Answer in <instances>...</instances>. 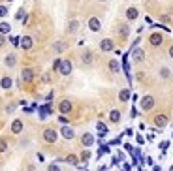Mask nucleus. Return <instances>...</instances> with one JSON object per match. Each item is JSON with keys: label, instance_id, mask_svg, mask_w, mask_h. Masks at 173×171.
Returning a JSON list of instances; mask_svg holds the SVG:
<instances>
[{"label": "nucleus", "instance_id": "13", "mask_svg": "<svg viewBox=\"0 0 173 171\" xmlns=\"http://www.w3.org/2000/svg\"><path fill=\"white\" fill-rule=\"evenodd\" d=\"M167 120H169V118H167L166 115H156V117H154V124H156L158 128H164V126H167Z\"/></svg>", "mask_w": 173, "mask_h": 171}, {"label": "nucleus", "instance_id": "39", "mask_svg": "<svg viewBox=\"0 0 173 171\" xmlns=\"http://www.w3.org/2000/svg\"><path fill=\"white\" fill-rule=\"evenodd\" d=\"M6 43V38H4V34H0V47H2Z\"/></svg>", "mask_w": 173, "mask_h": 171}, {"label": "nucleus", "instance_id": "3", "mask_svg": "<svg viewBox=\"0 0 173 171\" xmlns=\"http://www.w3.org/2000/svg\"><path fill=\"white\" fill-rule=\"evenodd\" d=\"M19 47H23L24 51H30V49L34 47V40H32L30 36H23L21 41H19Z\"/></svg>", "mask_w": 173, "mask_h": 171}, {"label": "nucleus", "instance_id": "6", "mask_svg": "<svg viewBox=\"0 0 173 171\" xmlns=\"http://www.w3.org/2000/svg\"><path fill=\"white\" fill-rule=\"evenodd\" d=\"M58 73H60V75H70V73H71V62L62 58L60 68H58Z\"/></svg>", "mask_w": 173, "mask_h": 171}, {"label": "nucleus", "instance_id": "34", "mask_svg": "<svg viewBox=\"0 0 173 171\" xmlns=\"http://www.w3.org/2000/svg\"><path fill=\"white\" fill-rule=\"evenodd\" d=\"M96 128L100 130V132H107V128H106V124H104V122H98V124H96Z\"/></svg>", "mask_w": 173, "mask_h": 171}, {"label": "nucleus", "instance_id": "9", "mask_svg": "<svg viewBox=\"0 0 173 171\" xmlns=\"http://www.w3.org/2000/svg\"><path fill=\"white\" fill-rule=\"evenodd\" d=\"M60 135H62L64 139H68V141H70V139H73L76 132H73V128H70L68 124H64V126H62V130H60Z\"/></svg>", "mask_w": 173, "mask_h": 171}, {"label": "nucleus", "instance_id": "8", "mask_svg": "<svg viewBox=\"0 0 173 171\" xmlns=\"http://www.w3.org/2000/svg\"><path fill=\"white\" fill-rule=\"evenodd\" d=\"M21 79H23V81H27V83H32V81H34V70L24 68V70L21 71Z\"/></svg>", "mask_w": 173, "mask_h": 171}, {"label": "nucleus", "instance_id": "23", "mask_svg": "<svg viewBox=\"0 0 173 171\" xmlns=\"http://www.w3.org/2000/svg\"><path fill=\"white\" fill-rule=\"evenodd\" d=\"M109 70H111L113 73H119V71H120V64H119V60H109Z\"/></svg>", "mask_w": 173, "mask_h": 171}, {"label": "nucleus", "instance_id": "15", "mask_svg": "<svg viewBox=\"0 0 173 171\" xmlns=\"http://www.w3.org/2000/svg\"><path fill=\"white\" fill-rule=\"evenodd\" d=\"M77 30H79V21H77V19H71V21L68 23V32H70V34H76Z\"/></svg>", "mask_w": 173, "mask_h": 171}, {"label": "nucleus", "instance_id": "40", "mask_svg": "<svg viewBox=\"0 0 173 171\" xmlns=\"http://www.w3.org/2000/svg\"><path fill=\"white\" fill-rule=\"evenodd\" d=\"M15 107H17V105H15V104H11V105H10L6 111H8V113H13V109H15Z\"/></svg>", "mask_w": 173, "mask_h": 171}, {"label": "nucleus", "instance_id": "4", "mask_svg": "<svg viewBox=\"0 0 173 171\" xmlns=\"http://www.w3.org/2000/svg\"><path fill=\"white\" fill-rule=\"evenodd\" d=\"M100 49L104 53H109V51H113L115 49V43H113V40H109V38H104L102 41H100Z\"/></svg>", "mask_w": 173, "mask_h": 171}, {"label": "nucleus", "instance_id": "18", "mask_svg": "<svg viewBox=\"0 0 173 171\" xmlns=\"http://www.w3.org/2000/svg\"><path fill=\"white\" fill-rule=\"evenodd\" d=\"M137 15H139V11H137L136 8H128V10H126V19H128V21H136Z\"/></svg>", "mask_w": 173, "mask_h": 171}, {"label": "nucleus", "instance_id": "33", "mask_svg": "<svg viewBox=\"0 0 173 171\" xmlns=\"http://www.w3.org/2000/svg\"><path fill=\"white\" fill-rule=\"evenodd\" d=\"M60 62H62V58H57V60L53 62V70H55V71H58V68H60Z\"/></svg>", "mask_w": 173, "mask_h": 171}, {"label": "nucleus", "instance_id": "45", "mask_svg": "<svg viewBox=\"0 0 173 171\" xmlns=\"http://www.w3.org/2000/svg\"><path fill=\"white\" fill-rule=\"evenodd\" d=\"M98 2H106V0H98Z\"/></svg>", "mask_w": 173, "mask_h": 171}, {"label": "nucleus", "instance_id": "43", "mask_svg": "<svg viewBox=\"0 0 173 171\" xmlns=\"http://www.w3.org/2000/svg\"><path fill=\"white\" fill-rule=\"evenodd\" d=\"M153 171H162V167H160V165H156V167H154Z\"/></svg>", "mask_w": 173, "mask_h": 171}, {"label": "nucleus", "instance_id": "11", "mask_svg": "<svg viewBox=\"0 0 173 171\" xmlns=\"http://www.w3.org/2000/svg\"><path fill=\"white\" fill-rule=\"evenodd\" d=\"M149 41H151V45H154V47H158V45H162V41H164V38H162V34H158V32H154V34H151V36H149Z\"/></svg>", "mask_w": 173, "mask_h": 171}, {"label": "nucleus", "instance_id": "5", "mask_svg": "<svg viewBox=\"0 0 173 171\" xmlns=\"http://www.w3.org/2000/svg\"><path fill=\"white\" fill-rule=\"evenodd\" d=\"M132 60L134 62H143L145 60V51H143V49H139V47L132 49Z\"/></svg>", "mask_w": 173, "mask_h": 171}, {"label": "nucleus", "instance_id": "42", "mask_svg": "<svg viewBox=\"0 0 173 171\" xmlns=\"http://www.w3.org/2000/svg\"><path fill=\"white\" fill-rule=\"evenodd\" d=\"M169 57H171V58H173V45H171V47H169Z\"/></svg>", "mask_w": 173, "mask_h": 171}, {"label": "nucleus", "instance_id": "46", "mask_svg": "<svg viewBox=\"0 0 173 171\" xmlns=\"http://www.w3.org/2000/svg\"><path fill=\"white\" fill-rule=\"evenodd\" d=\"M8 2H13V0H8Z\"/></svg>", "mask_w": 173, "mask_h": 171}, {"label": "nucleus", "instance_id": "36", "mask_svg": "<svg viewBox=\"0 0 173 171\" xmlns=\"http://www.w3.org/2000/svg\"><path fill=\"white\" fill-rule=\"evenodd\" d=\"M81 158H83V162H89V158H90V151H85Z\"/></svg>", "mask_w": 173, "mask_h": 171}, {"label": "nucleus", "instance_id": "21", "mask_svg": "<svg viewBox=\"0 0 173 171\" xmlns=\"http://www.w3.org/2000/svg\"><path fill=\"white\" fill-rule=\"evenodd\" d=\"M109 120H111V122H115V124H117V122L120 120V111H119V109H113V111L109 113Z\"/></svg>", "mask_w": 173, "mask_h": 171}, {"label": "nucleus", "instance_id": "38", "mask_svg": "<svg viewBox=\"0 0 173 171\" xmlns=\"http://www.w3.org/2000/svg\"><path fill=\"white\" fill-rule=\"evenodd\" d=\"M41 81H43V83H49V81H51V77H49V73H43V77H41Z\"/></svg>", "mask_w": 173, "mask_h": 171}, {"label": "nucleus", "instance_id": "12", "mask_svg": "<svg viewBox=\"0 0 173 171\" xmlns=\"http://www.w3.org/2000/svg\"><path fill=\"white\" fill-rule=\"evenodd\" d=\"M58 111H60L62 115L70 113V111H71V102H70V100H62V102L58 104Z\"/></svg>", "mask_w": 173, "mask_h": 171}, {"label": "nucleus", "instance_id": "29", "mask_svg": "<svg viewBox=\"0 0 173 171\" xmlns=\"http://www.w3.org/2000/svg\"><path fill=\"white\" fill-rule=\"evenodd\" d=\"M119 34H120V36H128V34H130V28L126 27V24H122V27L119 28Z\"/></svg>", "mask_w": 173, "mask_h": 171}, {"label": "nucleus", "instance_id": "25", "mask_svg": "<svg viewBox=\"0 0 173 171\" xmlns=\"http://www.w3.org/2000/svg\"><path fill=\"white\" fill-rule=\"evenodd\" d=\"M81 60H83V64H90V62H92V53H90V51H85L83 57H81Z\"/></svg>", "mask_w": 173, "mask_h": 171}, {"label": "nucleus", "instance_id": "30", "mask_svg": "<svg viewBox=\"0 0 173 171\" xmlns=\"http://www.w3.org/2000/svg\"><path fill=\"white\" fill-rule=\"evenodd\" d=\"M15 19H17V21H23V19H24V10H23V8H21V10H17Z\"/></svg>", "mask_w": 173, "mask_h": 171}, {"label": "nucleus", "instance_id": "20", "mask_svg": "<svg viewBox=\"0 0 173 171\" xmlns=\"http://www.w3.org/2000/svg\"><path fill=\"white\" fill-rule=\"evenodd\" d=\"M66 164H70V165H73V167H77V165H79V158H77L76 154H68V156H66Z\"/></svg>", "mask_w": 173, "mask_h": 171}, {"label": "nucleus", "instance_id": "2", "mask_svg": "<svg viewBox=\"0 0 173 171\" xmlns=\"http://www.w3.org/2000/svg\"><path fill=\"white\" fill-rule=\"evenodd\" d=\"M57 137H58L57 130H53V128H45V130H43V141H45V143H55Z\"/></svg>", "mask_w": 173, "mask_h": 171}, {"label": "nucleus", "instance_id": "44", "mask_svg": "<svg viewBox=\"0 0 173 171\" xmlns=\"http://www.w3.org/2000/svg\"><path fill=\"white\" fill-rule=\"evenodd\" d=\"M169 171H173V164H171V167H169Z\"/></svg>", "mask_w": 173, "mask_h": 171}, {"label": "nucleus", "instance_id": "14", "mask_svg": "<svg viewBox=\"0 0 173 171\" xmlns=\"http://www.w3.org/2000/svg\"><path fill=\"white\" fill-rule=\"evenodd\" d=\"M11 132H13L15 135L23 132V120H19V118H15V120L11 122Z\"/></svg>", "mask_w": 173, "mask_h": 171}, {"label": "nucleus", "instance_id": "26", "mask_svg": "<svg viewBox=\"0 0 173 171\" xmlns=\"http://www.w3.org/2000/svg\"><path fill=\"white\" fill-rule=\"evenodd\" d=\"M11 27H10V23H0V34H10Z\"/></svg>", "mask_w": 173, "mask_h": 171}, {"label": "nucleus", "instance_id": "31", "mask_svg": "<svg viewBox=\"0 0 173 171\" xmlns=\"http://www.w3.org/2000/svg\"><path fill=\"white\" fill-rule=\"evenodd\" d=\"M47 171H62V169H60V165H57V164H51V165L47 167Z\"/></svg>", "mask_w": 173, "mask_h": 171}, {"label": "nucleus", "instance_id": "41", "mask_svg": "<svg viewBox=\"0 0 173 171\" xmlns=\"http://www.w3.org/2000/svg\"><path fill=\"white\" fill-rule=\"evenodd\" d=\"M167 147H169V143H167V141H164V143H160V149H167Z\"/></svg>", "mask_w": 173, "mask_h": 171}, {"label": "nucleus", "instance_id": "22", "mask_svg": "<svg viewBox=\"0 0 173 171\" xmlns=\"http://www.w3.org/2000/svg\"><path fill=\"white\" fill-rule=\"evenodd\" d=\"M119 100H120V102H128V100H130V90H128V88L120 90V92H119Z\"/></svg>", "mask_w": 173, "mask_h": 171}, {"label": "nucleus", "instance_id": "32", "mask_svg": "<svg viewBox=\"0 0 173 171\" xmlns=\"http://www.w3.org/2000/svg\"><path fill=\"white\" fill-rule=\"evenodd\" d=\"M10 41H11L15 47H19V41H21V38H17V36H11V38H10Z\"/></svg>", "mask_w": 173, "mask_h": 171}, {"label": "nucleus", "instance_id": "10", "mask_svg": "<svg viewBox=\"0 0 173 171\" xmlns=\"http://www.w3.org/2000/svg\"><path fill=\"white\" fill-rule=\"evenodd\" d=\"M94 141H96V137H94L92 134H89V132L81 135V143H83V147H92Z\"/></svg>", "mask_w": 173, "mask_h": 171}, {"label": "nucleus", "instance_id": "1", "mask_svg": "<svg viewBox=\"0 0 173 171\" xmlns=\"http://www.w3.org/2000/svg\"><path fill=\"white\" fill-rule=\"evenodd\" d=\"M154 104H156V102H154V98L147 94V96H143V98H141L139 107H141V111H151V109L154 107Z\"/></svg>", "mask_w": 173, "mask_h": 171}, {"label": "nucleus", "instance_id": "27", "mask_svg": "<svg viewBox=\"0 0 173 171\" xmlns=\"http://www.w3.org/2000/svg\"><path fill=\"white\" fill-rule=\"evenodd\" d=\"M169 75H171L169 68H162V70H160V77H162V79H169Z\"/></svg>", "mask_w": 173, "mask_h": 171}, {"label": "nucleus", "instance_id": "19", "mask_svg": "<svg viewBox=\"0 0 173 171\" xmlns=\"http://www.w3.org/2000/svg\"><path fill=\"white\" fill-rule=\"evenodd\" d=\"M4 64H6L8 68H13V66L17 64V57H15L13 53H11V55H8V57L4 58Z\"/></svg>", "mask_w": 173, "mask_h": 171}, {"label": "nucleus", "instance_id": "28", "mask_svg": "<svg viewBox=\"0 0 173 171\" xmlns=\"http://www.w3.org/2000/svg\"><path fill=\"white\" fill-rule=\"evenodd\" d=\"M8 151V141L4 137H0V152H6Z\"/></svg>", "mask_w": 173, "mask_h": 171}, {"label": "nucleus", "instance_id": "17", "mask_svg": "<svg viewBox=\"0 0 173 171\" xmlns=\"http://www.w3.org/2000/svg\"><path fill=\"white\" fill-rule=\"evenodd\" d=\"M11 85H13V81H11V77H8V75H4L2 79H0V87H2L4 90L11 88Z\"/></svg>", "mask_w": 173, "mask_h": 171}, {"label": "nucleus", "instance_id": "16", "mask_svg": "<svg viewBox=\"0 0 173 171\" xmlns=\"http://www.w3.org/2000/svg\"><path fill=\"white\" fill-rule=\"evenodd\" d=\"M49 113H51V104H45V105L40 107V118H41V120H45Z\"/></svg>", "mask_w": 173, "mask_h": 171}, {"label": "nucleus", "instance_id": "7", "mask_svg": "<svg viewBox=\"0 0 173 171\" xmlns=\"http://www.w3.org/2000/svg\"><path fill=\"white\" fill-rule=\"evenodd\" d=\"M89 28H90L92 32H100V30H102L100 19H98V17H90V19H89Z\"/></svg>", "mask_w": 173, "mask_h": 171}, {"label": "nucleus", "instance_id": "35", "mask_svg": "<svg viewBox=\"0 0 173 171\" xmlns=\"http://www.w3.org/2000/svg\"><path fill=\"white\" fill-rule=\"evenodd\" d=\"M8 15V8L6 6H0V17H6Z\"/></svg>", "mask_w": 173, "mask_h": 171}, {"label": "nucleus", "instance_id": "37", "mask_svg": "<svg viewBox=\"0 0 173 171\" xmlns=\"http://www.w3.org/2000/svg\"><path fill=\"white\" fill-rule=\"evenodd\" d=\"M58 122H60V124H68V118H66L64 115H60V117H58Z\"/></svg>", "mask_w": 173, "mask_h": 171}, {"label": "nucleus", "instance_id": "24", "mask_svg": "<svg viewBox=\"0 0 173 171\" xmlns=\"http://www.w3.org/2000/svg\"><path fill=\"white\" fill-rule=\"evenodd\" d=\"M64 49H66V43H64V41H57V43L53 45V51H55V53H62Z\"/></svg>", "mask_w": 173, "mask_h": 171}]
</instances>
